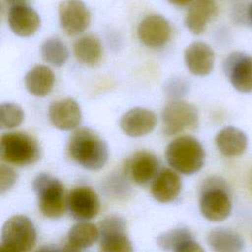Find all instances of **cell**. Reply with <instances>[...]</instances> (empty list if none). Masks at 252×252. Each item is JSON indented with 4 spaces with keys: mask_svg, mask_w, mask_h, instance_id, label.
Wrapping results in <instances>:
<instances>
[{
    "mask_svg": "<svg viewBox=\"0 0 252 252\" xmlns=\"http://www.w3.org/2000/svg\"><path fill=\"white\" fill-rule=\"evenodd\" d=\"M70 158L88 170H99L108 160L107 144L90 128L76 129L67 146Z\"/></svg>",
    "mask_w": 252,
    "mask_h": 252,
    "instance_id": "cell-1",
    "label": "cell"
},
{
    "mask_svg": "<svg viewBox=\"0 0 252 252\" xmlns=\"http://www.w3.org/2000/svg\"><path fill=\"white\" fill-rule=\"evenodd\" d=\"M200 211L205 219L211 221H221L231 212L229 186L220 176H209L201 184Z\"/></svg>",
    "mask_w": 252,
    "mask_h": 252,
    "instance_id": "cell-2",
    "label": "cell"
},
{
    "mask_svg": "<svg viewBox=\"0 0 252 252\" xmlns=\"http://www.w3.org/2000/svg\"><path fill=\"white\" fill-rule=\"evenodd\" d=\"M165 158L168 164L185 175L198 172L205 162V150L202 144L192 136H180L166 147Z\"/></svg>",
    "mask_w": 252,
    "mask_h": 252,
    "instance_id": "cell-3",
    "label": "cell"
},
{
    "mask_svg": "<svg viewBox=\"0 0 252 252\" xmlns=\"http://www.w3.org/2000/svg\"><path fill=\"white\" fill-rule=\"evenodd\" d=\"M32 188L37 196L38 208L44 217L58 219L64 215L68 196L60 180L50 174L39 173L32 181Z\"/></svg>",
    "mask_w": 252,
    "mask_h": 252,
    "instance_id": "cell-4",
    "label": "cell"
},
{
    "mask_svg": "<svg viewBox=\"0 0 252 252\" xmlns=\"http://www.w3.org/2000/svg\"><path fill=\"white\" fill-rule=\"evenodd\" d=\"M0 156L9 164L26 166L39 159L40 148L36 139L27 133L8 132L1 136Z\"/></svg>",
    "mask_w": 252,
    "mask_h": 252,
    "instance_id": "cell-5",
    "label": "cell"
},
{
    "mask_svg": "<svg viewBox=\"0 0 252 252\" xmlns=\"http://www.w3.org/2000/svg\"><path fill=\"white\" fill-rule=\"evenodd\" d=\"M161 121L164 134L172 136L186 130H195L199 114L193 104L182 99H173L163 107Z\"/></svg>",
    "mask_w": 252,
    "mask_h": 252,
    "instance_id": "cell-6",
    "label": "cell"
},
{
    "mask_svg": "<svg viewBox=\"0 0 252 252\" xmlns=\"http://www.w3.org/2000/svg\"><path fill=\"white\" fill-rule=\"evenodd\" d=\"M35 242L36 229L27 216L15 215L5 221L1 244L18 252H30Z\"/></svg>",
    "mask_w": 252,
    "mask_h": 252,
    "instance_id": "cell-7",
    "label": "cell"
},
{
    "mask_svg": "<svg viewBox=\"0 0 252 252\" xmlns=\"http://www.w3.org/2000/svg\"><path fill=\"white\" fill-rule=\"evenodd\" d=\"M100 252H133V245L126 233L125 220L118 215L104 218L98 223Z\"/></svg>",
    "mask_w": 252,
    "mask_h": 252,
    "instance_id": "cell-8",
    "label": "cell"
},
{
    "mask_svg": "<svg viewBox=\"0 0 252 252\" xmlns=\"http://www.w3.org/2000/svg\"><path fill=\"white\" fill-rule=\"evenodd\" d=\"M223 72L233 88L240 93L252 92V56L233 52L223 62Z\"/></svg>",
    "mask_w": 252,
    "mask_h": 252,
    "instance_id": "cell-9",
    "label": "cell"
},
{
    "mask_svg": "<svg viewBox=\"0 0 252 252\" xmlns=\"http://www.w3.org/2000/svg\"><path fill=\"white\" fill-rule=\"evenodd\" d=\"M62 30L69 35L84 32L91 23V14L82 0H64L58 7Z\"/></svg>",
    "mask_w": 252,
    "mask_h": 252,
    "instance_id": "cell-10",
    "label": "cell"
},
{
    "mask_svg": "<svg viewBox=\"0 0 252 252\" xmlns=\"http://www.w3.org/2000/svg\"><path fill=\"white\" fill-rule=\"evenodd\" d=\"M139 40L151 48L163 46L170 38L171 27L161 15L152 14L146 16L137 29Z\"/></svg>",
    "mask_w": 252,
    "mask_h": 252,
    "instance_id": "cell-11",
    "label": "cell"
},
{
    "mask_svg": "<svg viewBox=\"0 0 252 252\" xmlns=\"http://www.w3.org/2000/svg\"><path fill=\"white\" fill-rule=\"evenodd\" d=\"M67 208L73 218L85 221L98 214L100 202L94 189L89 186H78L69 193Z\"/></svg>",
    "mask_w": 252,
    "mask_h": 252,
    "instance_id": "cell-12",
    "label": "cell"
},
{
    "mask_svg": "<svg viewBox=\"0 0 252 252\" xmlns=\"http://www.w3.org/2000/svg\"><path fill=\"white\" fill-rule=\"evenodd\" d=\"M48 118L59 130H74L82 121L81 107L75 99L70 97L54 100L49 104Z\"/></svg>",
    "mask_w": 252,
    "mask_h": 252,
    "instance_id": "cell-13",
    "label": "cell"
},
{
    "mask_svg": "<svg viewBox=\"0 0 252 252\" xmlns=\"http://www.w3.org/2000/svg\"><path fill=\"white\" fill-rule=\"evenodd\" d=\"M159 162L151 152L138 151L124 164V173L137 184H146L158 173Z\"/></svg>",
    "mask_w": 252,
    "mask_h": 252,
    "instance_id": "cell-14",
    "label": "cell"
},
{
    "mask_svg": "<svg viewBox=\"0 0 252 252\" xmlns=\"http://www.w3.org/2000/svg\"><path fill=\"white\" fill-rule=\"evenodd\" d=\"M157 121V116L152 110L135 107L121 116L119 125L124 134L138 138L150 134L155 129Z\"/></svg>",
    "mask_w": 252,
    "mask_h": 252,
    "instance_id": "cell-15",
    "label": "cell"
},
{
    "mask_svg": "<svg viewBox=\"0 0 252 252\" xmlns=\"http://www.w3.org/2000/svg\"><path fill=\"white\" fill-rule=\"evenodd\" d=\"M8 24L16 35L29 37L39 29L40 18L35 10L27 4H13L8 12Z\"/></svg>",
    "mask_w": 252,
    "mask_h": 252,
    "instance_id": "cell-16",
    "label": "cell"
},
{
    "mask_svg": "<svg viewBox=\"0 0 252 252\" xmlns=\"http://www.w3.org/2000/svg\"><path fill=\"white\" fill-rule=\"evenodd\" d=\"M184 61L191 74L198 77L209 75L215 65L213 48L203 41H194L184 51Z\"/></svg>",
    "mask_w": 252,
    "mask_h": 252,
    "instance_id": "cell-17",
    "label": "cell"
},
{
    "mask_svg": "<svg viewBox=\"0 0 252 252\" xmlns=\"http://www.w3.org/2000/svg\"><path fill=\"white\" fill-rule=\"evenodd\" d=\"M217 14L218 6L215 0H195L185 16V26L193 34H202Z\"/></svg>",
    "mask_w": 252,
    "mask_h": 252,
    "instance_id": "cell-18",
    "label": "cell"
},
{
    "mask_svg": "<svg viewBox=\"0 0 252 252\" xmlns=\"http://www.w3.org/2000/svg\"><path fill=\"white\" fill-rule=\"evenodd\" d=\"M181 187L179 175L172 169L163 168L155 177L151 185V193L158 202L169 203L178 197Z\"/></svg>",
    "mask_w": 252,
    "mask_h": 252,
    "instance_id": "cell-19",
    "label": "cell"
},
{
    "mask_svg": "<svg viewBox=\"0 0 252 252\" xmlns=\"http://www.w3.org/2000/svg\"><path fill=\"white\" fill-rule=\"evenodd\" d=\"M216 146L220 154L225 157L242 155L248 144L246 134L238 128L227 126L222 128L215 138Z\"/></svg>",
    "mask_w": 252,
    "mask_h": 252,
    "instance_id": "cell-20",
    "label": "cell"
},
{
    "mask_svg": "<svg viewBox=\"0 0 252 252\" xmlns=\"http://www.w3.org/2000/svg\"><path fill=\"white\" fill-rule=\"evenodd\" d=\"M24 81L26 89L30 94L37 97H43L51 93L55 77L49 67L37 65L28 71Z\"/></svg>",
    "mask_w": 252,
    "mask_h": 252,
    "instance_id": "cell-21",
    "label": "cell"
},
{
    "mask_svg": "<svg viewBox=\"0 0 252 252\" xmlns=\"http://www.w3.org/2000/svg\"><path fill=\"white\" fill-rule=\"evenodd\" d=\"M75 57L85 65L95 66L102 57V45L100 40L93 34L80 36L73 44Z\"/></svg>",
    "mask_w": 252,
    "mask_h": 252,
    "instance_id": "cell-22",
    "label": "cell"
},
{
    "mask_svg": "<svg viewBox=\"0 0 252 252\" xmlns=\"http://www.w3.org/2000/svg\"><path fill=\"white\" fill-rule=\"evenodd\" d=\"M208 243L214 252H242L244 248V240L239 233L221 227L210 231Z\"/></svg>",
    "mask_w": 252,
    "mask_h": 252,
    "instance_id": "cell-23",
    "label": "cell"
},
{
    "mask_svg": "<svg viewBox=\"0 0 252 252\" xmlns=\"http://www.w3.org/2000/svg\"><path fill=\"white\" fill-rule=\"evenodd\" d=\"M98 237L99 230L96 225L88 221H80L69 230L67 242L82 250L91 247Z\"/></svg>",
    "mask_w": 252,
    "mask_h": 252,
    "instance_id": "cell-24",
    "label": "cell"
},
{
    "mask_svg": "<svg viewBox=\"0 0 252 252\" xmlns=\"http://www.w3.org/2000/svg\"><path fill=\"white\" fill-rule=\"evenodd\" d=\"M42 59L54 67L63 66L69 58V50L66 44L57 37H49L43 41L40 47Z\"/></svg>",
    "mask_w": 252,
    "mask_h": 252,
    "instance_id": "cell-25",
    "label": "cell"
},
{
    "mask_svg": "<svg viewBox=\"0 0 252 252\" xmlns=\"http://www.w3.org/2000/svg\"><path fill=\"white\" fill-rule=\"evenodd\" d=\"M190 239H193V235L187 228H174L160 233L157 238V243L164 251H174Z\"/></svg>",
    "mask_w": 252,
    "mask_h": 252,
    "instance_id": "cell-26",
    "label": "cell"
},
{
    "mask_svg": "<svg viewBox=\"0 0 252 252\" xmlns=\"http://www.w3.org/2000/svg\"><path fill=\"white\" fill-rule=\"evenodd\" d=\"M25 112L22 107L13 102H4L0 105V126L2 129H14L22 124Z\"/></svg>",
    "mask_w": 252,
    "mask_h": 252,
    "instance_id": "cell-27",
    "label": "cell"
},
{
    "mask_svg": "<svg viewBox=\"0 0 252 252\" xmlns=\"http://www.w3.org/2000/svg\"><path fill=\"white\" fill-rule=\"evenodd\" d=\"M103 190L105 194L112 198L120 199L129 195L130 186L127 180L120 174H112L103 183Z\"/></svg>",
    "mask_w": 252,
    "mask_h": 252,
    "instance_id": "cell-28",
    "label": "cell"
},
{
    "mask_svg": "<svg viewBox=\"0 0 252 252\" xmlns=\"http://www.w3.org/2000/svg\"><path fill=\"white\" fill-rule=\"evenodd\" d=\"M188 91L187 82L182 78H171L164 85V93L173 99H179Z\"/></svg>",
    "mask_w": 252,
    "mask_h": 252,
    "instance_id": "cell-29",
    "label": "cell"
},
{
    "mask_svg": "<svg viewBox=\"0 0 252 252\" xmlns=\"http://www.w3.org/2000/svg\"><path fill=\"white\" fill-rule=\"evenodd\" d=\"M17 172L9 165L2 163L0 165V194L3 195L9 191L17 181Z\"/></svg>",
    "mask_w": 252,
    "mask_h": 252,
    "instance_id": "cell-30",
    "label": "cell"
},
{
    "mask_svg": "<svg viewBox=\"0 0 252 252\" xmlns=\"http://www.w3.org/2000/svg\"><path fill=\"white\" fill-rule=\"evenodd\" d=\"M174 252H205V250L194 239H190L182 243L174 250Z\"/></svg>",
    "mask_w": 252,
    "mask_h": 252,
    "instance_id": "cell-31",
    "label": "cell"
},
{
    "mask_svg": "<svg viewBox=\"0 0 252 252\" xmlns=\"http://www.w3.org/2000/svg\"><path fill=\"white\" fill-rule=\"evenodd\" d=\"M170 4L178 7H184L187 5H191L195 0H167Z\"/></svg>",
    "mask_w": 252,
    "mask_h": 252,
    "instance_id": "cell-32",
    "label": "cell"
},
{
    "mask_svg": "<svg viewBox=\"0 0 252 252\" xmlns=\"http://www.w3.org/2000/svg\"><path fill=\"white\" fill-rule=\"evenodd\" d=\"M36 252H63V250L62 248H57L53 246H44L39 250H37Z\"/></svg>",
    "mask_w": 252,
    "mask_h": 252,
    "instance_id": "cell-33",
    "label": "cell"
},
{
    "mask_svg": "<svg viewBox=\"0 0 252 252\" xmlns=\"http://www.w3.org/2000/svg\"><path fill=\"white\" fill-rule=\"evenodd\" d=\"M62 250H63V252H81V249L71 245L68 242H66V244L62 247Z\"/></svg>",
    "mask_w": 252,
    "mask_h": 252,
    "instance_id": "cell-34",
    "label": "cell"
},
{
    "mask_svg": "<svg viewBox=\"0 0 252 252\" xmlns=\"http://www.w3.org/2000/svg\"><path fill=\"white\" fill-rule=\"evenodd\" d=\"M0 252H18V251L13 250V249H11V248H9V247H7V246L1 244V246H0Z\"/></svg>",
    "mask_w": 252,
    "mask_h": 252,
    "instance_id": "cell-35",
    "label": "cell"
},
{
    "mask_svg": "<svg viewBox=\"0 0 252 252\" xmlns=\"http://www.w3.org/2000/svg\"><path fill=\"white\" fill-rule=\"evenodd\" d=\"M247 15H248L249 21H250V22H251V24H252V2H251V4H250V5H249V7H248Z\"/></svg>",
    "mask_w": 252,
    "mask_h": 252,
    "instance_id": "cell-36",
    "label": "cell"
},
{
    "mask_svg": "<svg viewBox=\"0 0 252 252\" xmlns=\"http://www.w3.org/2000/svg\"><path fill=\"white\" fill-rule=\"evenodd\" d=\"M248 185H249V188H250V190H251V192H252V169H251V171H250V173H249Z\"/></svg>",
    "mask_w": 252,
    "mask_h": 252,
    "instance_id": "cell-37",
    "label": "cell"
},
{
    "mask_svg": "<svg viewBox=\"0 0 252 252\" xmlns=\"http://www.w3.org/2000/svg\"><path fill=\"white\" fill-rule=\"evenodd\" d=\"M12 4H21V3H25L27 0H6Z\"/></svg>",
    "mask_w": 252,
    "mask_h": 252,
    "instance_id": "cell-38",
    "label": "cell"
}]
</instances>
